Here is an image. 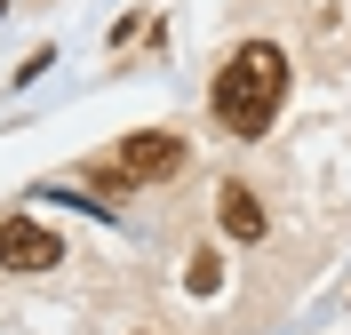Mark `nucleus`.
<instances>
[{"label":"nucleus","instance_id":"20e7f679","mask_svg":"<svg viewBox=\"0 0 351 335\" xmlns=\"http://www.w3.org/2000/svg\"><path fill=\"white\" fill-rule=\"evenodd\" d=\"M216 216H223L232 240H263V200L247 192V184H223V192H216Z\"/></svg>","mask_w":351,"mask_h":335},{"label":"nucleus","instance_id":"7ed1b4c3","mask_svg":"<svg viewBox=\"0 0 351 335\" xmlns=\"http://www.w3.org/2000/svg\"><path fill=\"white\" fill-rule=\"evenodd\" d=\"M64 264V240L32 216H0V271H56Z\"/></svg>","mask_w":351,"mask_h":335},{"label":"nucleus","instance_id":"f03ea898","mask_svg":"<svg viewBox=\"0 0 351 335\" xmlns=\"http://www.w3.org/2000/svg\"><path fill=\"white\" fill-rule=\"evenodd\" d=\"M184 168V136H168V128H136V136H120L112 144V160L96 168V184H160V176H176Z\"/></svg>","mask_w":351,"mask_h":335},{"label":"nucleus","instance_id":"f257e3e1","mask_svg":"<svg viewBox=\"0 0 351 335\" xmlns=\"http://www.w3.org/2000/svg\"><path fill=\"white\" fill-rule=\"evenodd\" d=\"M208 104H216L223 136H240V144L271 136V120H280V104H287V56H280L271 40H247V48H232V64L216 72Z\"/></svg>","mask_w":351,"mask_h":335}]
</instances>
